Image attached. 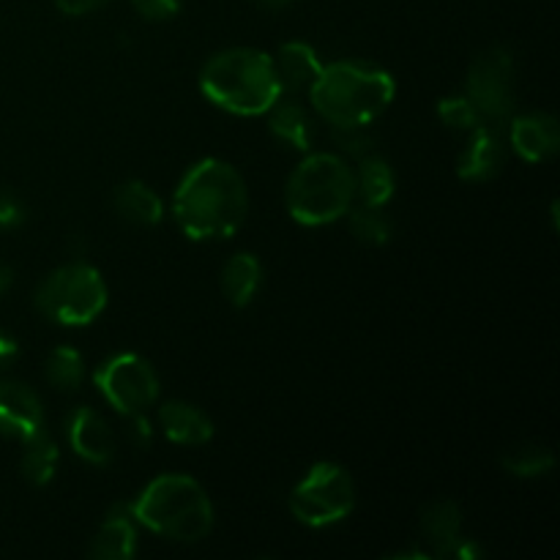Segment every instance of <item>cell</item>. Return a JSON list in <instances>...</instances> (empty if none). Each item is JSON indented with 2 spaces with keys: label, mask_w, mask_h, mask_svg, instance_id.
Masks as SVG:
<instances>
[{
  "label": "cell",
  "mask_w": 560,
  "mask_h": 560,
  "mask_svg": "<svg viewBox=\"0 0 560 560\" xmlns=\"http://www.w3.org/2000/svg\"><path fill=\"white\" fill-rule=\"evenodd\" d=\"M249 213V189L238 170L222 159H202L180 178L173 217L191 241H224L238 233Z\"/></svg>",
  "instance_id": "6da1fadb"
},
{
  "label": "cell",
  "mask_w": 560,
  "mask_h": 560,
  "mask_svg": "<svg viewBox=\"0 0 560 560\" xmlns=\"http://www.w3.org/2000/svg\"><path fill=\"white\" fill-rule=\"evenodd\" d=\"M397 96V82L381 66L342 63L323 66L320 77L312 82L310 98L326 124L334 129H350V126H370L392 107Z\"/></svg>",
  "instance_id": "7a4b0ae2"
},
{
  "label": "cell",
  "mask_w": 560,
  "mask_h": 560,
  "mask_svg": "<svg viewBox=\"0 0 560 560\" xmlns=\"http://www.w3.org/2000/svg\"><path fill=\"white\" fill-rule=\"evenodd\" d=\"M200 91L217 107L233 115H266L284 96L273 58L262 49H222L200 71Z\"/></svg>",
  "instance_id": "3957f363"
},
{
  "label": "cell",
  "mask_w": 560,
  "mask_h": 560,
  "mask_svg": "<svg viewBox=\"0 0 560 560\" xmlns=\"http://www.w3.org/2000/svg\"><path fill=\"white\" fill-rule=\"evenodd\" d=\"M129 512L135 523L184 545L206 539L213 530V503L200 481L191 476H156L137 495V501L129 503Z\"/></svg>",
  "instance_id": "277c9868"
},
{
  "label": "cell",
  "mask_w": 560,
  "mask_h": 560,
  "mask_svg": "<svg viewBox=\"0 0 560 560\" xmlns=\"http://www.w3.org/2000/svg\"><path fill=\"white\" fill-rule=\"evenodd\" d=\"M288 213L304 228H326L355 206V175L337 153H310L284 186Z\"/></svg>",
  "instance_id": "5b68a950"
},
{
  "label": "cell",
  "mask_w": 560,
  "mask_h": 560,
  "mask_svg": "<svg viewBox=\"0 0 560 560\" xmlns=\"http://www.w3.org/2000/svg\"><path fill=\"white\" fill-rule=\"evenodd\" d=\"M107 306V282L88 262H66L36 288V310L58 326L80 328L96 320Z\"/></svg>",
  "instance_id": "8992f818"
},
{
  "label": "cell",
  "mask_w": 560,
  "mask_h": 560,
  "mask_svg": "<svg viewBox=\"0 0 560 560\" xmlns=\"http://www.w3.org/2000/svg\"><path fill=\"white\" fill-rule=\"evenodd\" d=\"M290 514L306 528H328L355 509V481L342 465L317 463L290 490Z\"/></svg>",
  "instance_id": "52a82bcc"
},
{
  "label": "cell",
  "mask_w": 560,
  "mask_h": 560,
  "mask_svg": "<svg viewBox=\"0 0 560 560\" xmlns=\"http://www.w3.org/2000/svg\"><path fill=\"white\" fill-rule=\"evenodd\" d=\"M514 58L506 47H490L470 63L465 98L474 104L481 124L506 129L514 118Z\"/></svg>",
  "instance_id": "ba28073f"
},
{
  "label": "cell",
  "mask_w": 560,
  "mask_h": 560,
  "mask_svg": "<svg viewBox=\"0 0 560 560\" xmlns=\"http://www.w3.org/2000/svg\"><path fill=\"white\" fill-rule=\"evenodd\" d=\"M98 394L109 402V408L120 416L145 413L159 399V375L148 359L137 353H118L104 361L93 375Z\"/></svg>",
  "instance_id": "9c48e42d"
},
{
  "label": "cell",
  "mask_w": 560,
  "mask_h": 560,
  "mask_svg": "<svg viewBox=\"0 0 560 560\" xmlns=\"http://www.w3.org/2000/svg\"><path fill=\"white\" fill-rule=\"evenodd\" d=\"M44 430V408L38 394L22 381H0V435L25 443Z\"/></svg>",
  "instance_id": "30bf717a"
},
{
  "label": "cell",
  "mask_w": 560,
  "mask_h": 560,
  "mask_svg": "<svg viewBox=\"0 0 560 560\" xmlns=\"http://www.w3.org/2000/svg\"><path fill=\"white\" fill-rule=\"evenodd\" d=\"M509 145L530 164L547 162L560 148V129L556 115L550 113H530L517 115L506 126Z\"/></svg>",
  "instance_id": "8fae6325"
},
{
  "label": "cell",
  "mask_w": 560,
  "mask_h": 560,
  "mask_svg": "<svg viewBox=\"0 0 560 560\" xmlns=\"http://www.w3.org/2000/svg\"><path fill=\"white\" fill-rule=\"evenodd\" d=\"M503 162H506V129L479 124L470 129L457 173L463 180H490L501 173Z\"/></svg>",
  "instance_id": "7c38bea8"
},
{
  "label": "cell",
  "mask_w": 560,
  "mask_h": 560,
  "mask_svg": "<svg viewBox=\"0 0 560 560\" xmlns=\"http://www.w3.org/2000/svg\"><path fill=\"white\" fill-rule=\"evenodd\" d=\"M69 446L91 465H107L115 454V435L93 408H77L66 424Z\"/></svg>",
  "instance_id": "4fadbf2b"
},
{
  "label": "cell",
  "mask_w": 560,
  "mask_h": 560,
  "mask_svg": "<svg viewBox=\"0 0 560 560\" xmlns=\"http://www.w3.org/2000/svg\"><path fill=\"white\" fill-rule=\"evenodd\" d=\"M159 424H162L164 435L178 446H206L213 438L211 416L197 405L180 402V399L164 402L159 408Z\"/></svg>",
  "instance_id": "5bb4252c"
},
{
  "label": "cell",
  "mask_w": 560,
  "mask_h": 560,
  "mask_svg": "<svg viewBox=\"0 0 560 560\" xmlns=\"http://www.w3.org/2000/svg\"><path fill=\"white\" fill-rule=\"evenodd\" d=\"M273 69H277L282 93H301L310 91L312 82L320 77L323 63L310 44L288 42L279 47L277 58H273Z\"/></svg>",
  "instance_id": "9a60e30c"
},
{
  "label": "cell",
  "mask_w": 560,
  "mask_h": 560,
  "mask_svg": "<svg viewBox=\"0 0 560 560\" xmlns=\"http://www.w3.org/2000/svg\"><path fill=\"white\" fill-rule=\"evenodd\" d=\"M91 558L131 560L137 552V528L129 506H118L107 514L98 534L91 539Z\"/></svg>",
  "instance_id": "2e32d148"
},
{
  "label": "cell",
  "mask_w": 560,
  "mask_h": 560,
  "mask_svg": "<svg viewBox=\"0 0 560 560\" xmlns=\"http://www.w3.org/2000/svg\"><path fill=\"white\" fill-rule=\"evenodd\" d=\"M421 534L438 558H454L463 541V512L452 501H435L421 514Z\"/></svg>",
  "instance_id": "e0dca14e"
},
{
  "label": "cell",
  "mask_w": 560,
  "mask_h": 560,
  "mask_svg": "<svg viewBox=\"0 0 560 560\" xmlns=\"http://www.w3.org/2000/svg\"><path fill=\"white\" fill-rule=\"evenodd\" d=\"M113 206L120 219L137 228H156L164 219V202L156 191L142 180H126L115 189Z\"/></svg>",
  "instance_id": "ac0fdd59"
},
{
  "label": "cell",
  "mask_w": 560,
  "mask_h": 560,
  "mask_svg": "<svg viewBox=\"0 0 560 560\" xmlns=\"http://www.w3.org/2000/svg\"><path fill=\"white\" fill-rule=\"evenodd\" d=\"M262 284V266L255 255L249 252H241L233 255L222 268V293L224 299L233 306L244 310L255 301V295L260 293Z\"/></svg>",
  "instance_id": "d6986e66"
},
{
  "label": "cell",
  "mask_w": 560,
  "mask_h": 560,
  "mask_svg": "<svg viewBox=\"0 0 560 560\" xmlns=\"http://www.w3.org/2000/svg\"><path fill=\"white\" fill-rule=\"evenodd\" d=\"M355 175V200L361 206L383 208L392 202L394 189H397V175H394L392 164L383 156H361L359 159V173Z\"/></svg>",
  "instance_id": "ffe728a7"
},
{
  "label": "cell",
  "mask_w": 560,
  "mask_h": 560,
  "mask_svg": "<svg viewBox=\"0 0 560 560\" xmlns=\"http://www.w3.org/2000/svg\"><path fill=\"white\" fill-rule=\"evenodd\" d=\"M266 115H268V129H271V135L277 137V140H282L284 145L295 148V151H310L312 120L299 102L279 98Z\"/></svg>",
  "instance_id": "44dd1931"
},
{
  "label": "cell",
  "mask_w": 560,
  "mask_h": 560,
  "mask_svg": "<svg viewBox=\"0 0 560 560\" xmlns=\"http://www.w3.org/2000/svg\"><path fill=\"white\" fill-rule=\"evenodd\" d=\"M60 454L55 446L52 438L47 432H36L33 438L25 441V454H22V476H25L27 485L44 487L55 479V470H58Z\"/></svg>",
  "instance_id": "7402d4cb"
},
{
  "label": "cell",
  "mask_w": 560,
  "mask_h": 560,
  "mask_svg": "<svg viewBox=\"0 0 560 560\" xmlns=\"http://www.w3.org/2000/svg\"><path fill=\"white\" fill-rule=\"evenodd\" d=\"M501 465L506 468V474L517 476V479H541L556 468V454L545 446L525 443V446L509 448L501 457Z\"/></svg>",
  "instance_id": "603a6c76"
},
{
  "label": "cell",
  "mask_w": 560,
  "mask_h": 560,
  "mask_svg": "<svg viewBox=\"0 0 560 560\" xmlns=\"http://www.w3.org/2000/svg\"><path fill=\"white\" fill-rule=\"evenodd\" d=\"M44 375H47L49 386H55L58 392H77L82 383V355L74 348H69V345L55 348L47 355Z\"/></svg>",
  "instance_id": "cb8c5ba5"
},
{
  "label": "cell",
  "mask_w": 560,
  "mask_h": 560,
  "mask_svg": "<svg viewBox=\"0 0 560 560\" xmlns=\"http://www.w3.org/2000/svg\"><path fill=\"white\" fill-rule=\"evenodd\" d=\"M350 219V233H353L355 241L366 246H383L388 238H392V222L383 213V208L372 206H359L348 211Z\"/></svg>",
  "instance_id": "d4e9b609"
},
{
  "label": "cell",
  "mask_w": 560,
  "mask_h": 560,
  "mask_svg": "<svg viewBox=\"0 0 560 560\" xmlns=\"http://www.w3.org/2000/svg\"><path fill=\"white\" fill-rule=\"evenodd\" d=\"M438 115H441L443 124L452 126V129L470 131L481 124L479 115H476V109H474V104L465 98V93L463 96L441 98V104H438Z\"/></svg>",
  "instance_id": "484cf974"
},
{
  "label": "cell",
  "mask_w": 560,
  "mask_h": 560,
  "mask_svg": "<svg viewBox=\"0 0 560 560\" xmlns=\"http://www.w3.org/2000/svg\"><path fill=\"white\" fill-rule=\"evenodd\" d=\"M131 5L148 22H167L180 11V0H131Z\"/></svg>",
  "instance_id": "4316f807"
},
{
  "label": "cell",
  "mask_w": 560,
  "mask_h": 560,
  "mask_svg": "<svg viewBox=\"0 0 560 560\" xmlns=\"http://www.w3.org/2000/svg\"><path fill=\"white\" fill-rule=\"evenodd\" d=\"M25 222V206L16 195L11 191L0 189V230H11V228H20Z\"/></svg>",
  "instance_id": "83f0119b"
},
{
  "label": "cell",
  "mask_w": 560,
  "mask_h": 560,
  "mask_svg": "<svg viewBox=\"0 0 560 560\" xmlns=\"http://www.w3.org/2000/svg\"><path fill=\"white\" fill-rule=\"evenodd\" d=\"M107 3H113V0H55V5H58L66 16L93 14V11L104 9Z\"/></svg>",
  "instance_id": "f1b7e54d"
},
{
  "label": "cell",
  "mask_w": 560,
  "mask_h": 560,
  "mask_svg": "<svg viewBox=\"0 0 560 560\" xmlns=\"http://www.w3.org/2000/svg\"><path fill=\"white\" fill-rule=\"evenodd\" d=\"M16 353H20V345H16V339L9 337L5 331H0V370H3V366H9L11 361L16 359Z\"/></svg>",
  "instance_id": "f546056e"
},
{
  "label": "cell",
  "mask_w": 560,
  "mask_h": 560,
  "mask_svg": "<svg viewBox=\"0 0 560 560\" xmlns=\"http://www.w3.org/2000/svg\"><path fill=\"white\" fill-rule=\"evenodd\" d=\"M11 284H14V268L5 266V262H0V295L9 293Z\"/></svg>",
  "instance_id": "4dcf8cb0"
},
{
  "label": "cell",
  "mask_w": 560,
  "mask_h": 560,
  "mask_svg": "<svg viewBox=\"0 0 560 560\" xmlns=\"http://www.w3.org/2000/svg\"><path fill=\"white\" fill-rule=\"evenodd\" d=\"M290 3H293V0H257V5H260V9H268V11L288 9Z\"/></svg>",
  "instance_id": "1f68e13d"
}]
</instances>
